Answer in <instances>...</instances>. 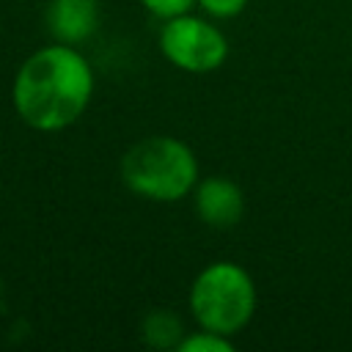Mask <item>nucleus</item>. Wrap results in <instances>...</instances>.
<instances>
[{"mask_svg": "<svg viewBox=\"0 0 352 352\" xmlns=\"http://www.w3.org/2000/svg\"><path fill=\"white\" fill-rule=\"evenodd\" d=\"M179 352H234V338L198 327L195 333H187L182 338Z\"/></svg>", "mask_w": 352, "mask_h": 352, "instance_id": "6e6552de", "label": "nucleus"}, {"mask_svg": "<svg viewBox=\"0 0 352 352\" xmlns=\"http://www.w3.org/2000/svg\"><path fill=\"white\" fill-rule=\"evenodd\" d=\"M148 14L160 16V19H168V16H176V14H184L195 6V0H138Z\"/></svg>", "mask_w": 352, "mask_h": 352, "instance_id": "9d476101", "label": "nucleus"}, {"mask_svg": "<svg viewBox=\"0 0 352 352\" xmlns=\"http://www.w3.org/2000/svg\"><path fill=\"white\" fill-rule=\"evenodd\" d=\"M184 336L187 333H184L182 319L170 311H162V308L146 314L140 322V338L151 349H179Z\"/></svg>", "mask_w": 352, "mask_h": 352, "instance_id": "0eeeda50", "label": "nucleus"}, {"mask_svg": "<svg viewBox=\"0 0 352 352\" xmlns=\"http://www.w3.org/2000/svg\"><path fill=\"white\" fill-rule=\"evenodd\" d=\"M253 275L236 261H212L190 283L187 305L198 327L223 336L242 333L256 314Z\"/></svg>", "mask_w": 352, "mask_h": 352, "instance_id": "7ed1b4c3", "label": "nucleus"}, {"mask_svg": "<svg viewBox=\"0 0 352 352\" xmlns=\"http://www.w3.org/2000/svg\"><path fill=\"white\" fill-rule=\"evenodd\" d=\"M96 74L74 44H44L30 52L11 82V104L25 126L60 132L72 126L94 99Z\"/></svg>", "mask_w": 352, "mask_h": 352, "instance_id": "f257e3e1", "label": "nucleus"}, {"mask_svg": "<svg viewBox=\"0 0 352 352\" xmlns=\"http://www.w3.org/2000/svg\"><path fill=\"white\" fill-rule=\"evenodd\" d=\"M157 41L165 60L187 74L217 72L231 50L226 33L214 22H209L206 16H195L190 11L162 19Z\"/></svg>", "mask_w": 352, "mask_h": 352, "instance_id": "20e7f679", "label": "nucleus"}, {"mask_svg": "<svg viewBox=\"0 0 352 352\" xmlns=\"http://www.w3.org/2000/svg\"><path fill=\"white\" fill-rule=\"evenodd\" d=\"M118 173L129 192L154 204L187 198L201 179L195 151L173 135H148L132 143L121 157Z\"/></svg>", "mask_w": 352, "mask_h": 352, "instance_id": "f03ea898", "label": "nucleus"}, {"mask_svg": "<svg viewBox=\"0 0 352 352\" xmlns=\"http://www.w3.org/2000/svg\"><path fill=\"white\" fill-rule=\"evenodd\" d=\"M192 206L204 226L209 228H234L245 214V192L228 176H204L192 187Z\"/></svg>", "mask_w": 352, "mask_h": 352, "instance_id": "39448f33", "label": "nucleus"}, {"mask_svg": "<svg viewBox=\"0 0 352 352\" xmlns=\"http://www.w3.org/2000/svg\"><path fill=\"white\" fill-rule=\"evenodd\" d=\"M44 25L52 41L77 47L99 28V0H50L44 8Z\"/></svg>", "mask_w": 352, "mask_h": 352, "instance_id": "423d86ee", "label": "nucleus"}, {"mask_svg": "<svg viewBox=\"0 0 352 352\" xmlns=\"http://www.w3.org/2000/svg\"><path fill=\"white\" fill-rule=\"evenodd\" d=\"M195 6L209 16V19H231L245 11L248 0H195Z\"/></svg>", "mask_w": 352, "mask_h": 352, "instance_id": "1a4fd4ad", "label": "nucleus"}]
</instances>
